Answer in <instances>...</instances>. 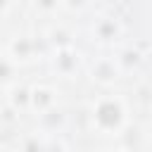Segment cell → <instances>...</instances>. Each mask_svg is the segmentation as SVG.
Masks as SVG:
<instances>
[{"label":"cell","mask_w":152,"mask_h":152,"mask_svg":"<svg viewBox=\"0 0 152 152\" xmlns=\"http://www.w3.org/2000/svg\"><path fill=\"white\" fill-rule=\"evenodd\" d=\"M126 124V107L119 97L104 95L93 104V126L104 135H116Z\"/></svg>","instance_id":"6da1fadb"},{"label":"cell","mask_w":152,"mask_h":152,"mask_svg":"<svg viewBox=\"0 0 152 152\" xmlns=\"http://www.w3.org/2000/svg\"><path fill=\"white\" fill-rule=\"evenodd\" d=\"M119 36H121V26L114 17H100L93 24V40L97 38V43H102V45L114 43Z\"/></svg>","instance_id":"7a4b0ae2"},{"label":"cell","mask_w":152,"mask_h":152,"mask_svg":"<svg viewBox=\"0 0 152 152\" xmlns=\"http://www.w3.org/2000/svg\"><path fill=\"white\" fill-rule=\"evenodd\" d=\"M31 107H33L36 112H40V114L55 109V107H57L55 90H52V88H43V86H38V88L31 93Z\"/></svg>","instance_id":"3957f363"},{"label":"cell","mask_w":152,"mask_h":152,"mask_svg":"<svg viewBox=\"0 0 152 152\" xmlns=\"http://www.w3.org/2000/svg\"><path fill=\"white\" fill-rule=\"evenodd\" d=\"M116 76H119V66H116L114 59H100V62L95 64V69H93V78H97V81L104 83V86L114 83Z\"/></svg>","instance_id":"277c9868"},{"label":"cell","mask_w":152,"mask_h":152,"mask_svg":"<svg viewBox=\"0 0 152 152\" xmlns=\"http://www.w3.org/2000/svg\"><path fill=\"white\" fill-rule=\"evenodd\" d=\"M31 55H33V43L26 36H19V40H14L12 48H10V59L12 62H19V59L26 62V59H31Z\"/></svg>","instance_id":"5b68a950"},{"label":"cell","mask_w":152,"mask_h":152,"mask_svg":"<svg viewBox=\"0 0 152 152\" xmlns=\"http://www.w3.org/2000/svg\"><path fill=\"white\" fill-rule=\"evenodd\" d=\"M76 57H78V55H76ZM76 57H74V52H71L69 48L57 50V59H55L57 71H59L62 76H71V74L76 71Z\"/></svg>","instance_id":"8992f818"},{"label":"cell","mask_w":152,"mask_h":152,"mask_svg":"<svg viewBox=\"0 0 152 152\" xmlns=\"http://www.w3.org/2000/svg\"><path fill=\"white\" fill-rule=\"evenodd\" d=\"M12 74H14V62L10 57H0V83L12 81Z\"/></svg>","instance_id":"52a82bcc"},{"label":"cell","mask_w":152,"mask_h":152,"mask_svg":"<svg viewBox=\"0 0 152 152\" xmlns=\"http://www.w3.org/2000/svg\"><path fill=\"white\" fill-rule=\"evenodd\" d=\"M40 150H43V145L38 142L36 135H28L21 140V152H40Z\"/></svg>","instance_id":"ba28073f"},{"label":"cell","mask_w":152,"mask_h":152,"mask_svg":"<svg viewBox=\"0 0 152 152\" xmlns=\"http://www.w3.org/2000/svg\"><path fill=\"white\" fill-rule=\"evenodd\" d=\"M36 7L40 10V14H52L59 7V0H36Z\"/></svg>","instance_id":"9c48e42d"},{"label":"cell","mask_w":152,"mask_h":152,"mask_svg":"<svg viewBox=\"0 0 152 152\" xmlns=\"http://www.w3.org/2000/svg\"><path fill=\"white\" fill-rule=\"evenodd\" d=\"M40 152H66V145H64L62 140H50V142L43 145Z\"/></svg>","instance_id":"30bf717a"},{"label":"cell","mask_w":152,"mask_h":152,"mask_svg":"<svg viewBox=\"0 0 152 152\" xmlns=\"http://www.w3.org/2000/svg\"><path fill=\"white\" fill-rule=\"evenodd\" d=\"M88 0H59V5H71V7H81V5H86Z\"/></svg>","instance_id":"8fae6325"},{"label":"cell","mask_w":152,"mask_h":152,"mask_svg":"<svg viewBox=\"0 0 152 152\" xmlns=\"http://www.w3.org/2000/svg\"><path fill=\"white\" fill-rule=\"evenodd\" d=\"M10 7H12V0H0V14H5Z\"/></svg>","instance_id":"7c38bea8"},{"label":"cell","mask_w":152,"mask_h":152,"mask_svg":"<svg viewBox=\"0 0 152 152\" xmlns=\"http://www.w3.org/2000/svg\"><path fill=\"white\" fill-rule=\"evenodd\" d=\"M114 152H126V150H114Z\"/></svg>","instance_id":"4fadbf2b"}]
</instances>
